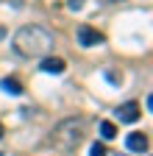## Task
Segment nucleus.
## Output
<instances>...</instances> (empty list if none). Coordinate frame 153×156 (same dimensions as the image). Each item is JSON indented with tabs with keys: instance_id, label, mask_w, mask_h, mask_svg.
Returning <instances> with one entry per match:
<instances>
[{
	"instance_id": "obj_3",
	"label": "nucleus",
	"mask_w": 153,
	"mask_h": 156,
	"mask_svg": "<svg viewBox=\"0 0 153 156\" xmlns=\"http://www.w3.org/2000/svg\"><path fill=\"white\" fill-rule=\"evenodd\" d=\"M106 42V36L98 31V28H92V25H78V45L81 48H95V45H103Z\"/></svg>"
},
{
	"instance_id": "obj_12",
	"label": "nucleus",
	"mask_w": 153,
	"mask_h": 156,
	"mask_svg": "<svg viewBox=\"0 0 153 156\" xmlns=\"http://www.w3.org/2000/svg\"><path fill=\"white\" fill-rule=\"evenodd\" d=\"M3 34H6V31H3V28H0V36H3Z\"/></svg>"
},
{
	"instance_id": "obj_13",
	"label": "nucleus",
	"mask_w": 153,
	"mask_h": 156,
	"mask_svg": "<svg viewBox=\"0 0 153 156\" xmlns=\"http://www.w3.org/2000/svg\"><path fill=\"white\" fill-rule=\"evenodd\" d=\"M114 3H120V0H114Z\"/></svg>"
},
{
	"instance_id": "obj_4",
	"label": "nucleus",
	"mask_w": 153,
	"mask_h": 156,
	"mask_svg": "<svg viewBox=\"0 0 153 156\" xmlns=\"http://www.w3.org/2000/svg\"><path fill=\"white\" fill-rule=\"evenodd\" d=\"M117 120L120 123H137L139 117H142V106L137 103V101H128V103H123V106H117Z\"/></svg>"
},
{
	"instance_id": "obj_11",
	"label": "nucleus",
	"mask_w": 153,
	"mask_h": 156,
	"mask_svg": "<svg viewBox=\"0 0 153 156\" xmlns=\"http://www.w3.org/2000/svg\"><path fill=\"white\" fill-rule=\"evenodd\" d=\"M0 140H3V126H0Z\"/></svg>"
},
{
	"instance_id": "obj_10",
	"label": "nucleus",
	"mask_w": 153,
	"mask_h": 156,
	"mask_svg": "<svg viewBox=\"0 0 153 156\" xmlns=\"http://www.w3.org/2000/svg\"><path fill=\"white\" fill-rule=\"evenodd\" d=\"M72 11H81V6H84V0H70V3H67Z\"/></svg>"
},
{
	"instance_id": "obj_7",
	"label": "nucleus",
	"mask_w": 153,
	"mask_h": 156,
	"mask_svg": "<svg viewBox=\"0 0 153 156\" xmlns=\"http://www.w3.org/2000/svg\"><path fill=\"white\" fill-rule=\"evenodd\" d=\"M3 92H9V95H23V84L17 81V78H3Z\"/></svg>"
},
{
	"instance_id": "obj_8",
	"label": "nucleus",
	"mask_w": 153,
	"mask_h": 156,
	"mask_svg": "<svg viewBox=\"0 0 153 156\" xmlns=\"http://www.w3.org/2000/svg\"><path fill=\"white\" fill-rule=\"evenodd\" d=\"M100 136L103 140H114V136H117V126H114L111 120H103L100 123Z\"/></svg>"
},
{
	"instance_id": "obj_9",
	"label": "nucleus",
	"mask_w": 153,
	"mask_h": 156,
	"mask_svg": "<svg viewBox=\"0 0 153 156\" xmlns=\"http://www.w3.org/2000/svg\"><path fill=\"white\" fill-rule=\"evenodd\" d=\"M89 156H109V151H106V145H103V142H92Z\"/></svg>"
},
{
	"instance_id": "obj_6",
	"label": "nucleus",
	"mask_w": 153,
	"mask_h": 156,
	"mask_svg": "<svg viewBox=\"0 0 153 156\" xmlns=\"http://www.w3.org/2000/svg\"><path fill=\"white\" fill-rule=\"evenodd\" d=\"M125 145H128V151H134V153H145L150 142H148V134H142V131H134V134H128Z\"/></svg>"
},
{
	"instance_id": "obj_2",
	"label": "nucleus",
	"mask_w": 153,
	"mask_h": 156,
	"mask_svg": "<svg viewBox=\"0 0 153 156\" xmlns=\"http://www.w3.org/2000/svg\"><path fill=\"white\" fill-rule=\"evenodd\" d=\"M84 140V120L81 117H70V120H61L53 128V145L61 151H72L78 148Z\"/></svg>"
},
{
	"instance_id": "obj_5",
	"label": "nucleus",
	"mask_w": 153,
	"mask_h": 156,
	"mask_svg": "<svg viewBox=\"0 0 153 156\" xmlns=\"http://www.w3.org/2000/svg\"><path fill=\"white\" fill-rule=\"evenodd\" d=\"M39 70H42V73H53V75H61V73L67 70V62H64V58H59V56H45L42 64H39Z\"/></svg>"
},
{
	"instance_id": "obj_1",
	"label": "nucleus",
	"mask_w": 153,
	"mask_h": 156,
	"mask_svg": "<svg viewBox=\"0 0 153 156\" xmlns=\"http://www.w3.org/2000/svg\"><path fill=\"white\" fill-rule=\"evenodd\" d=\"M53 34L42 25H23L14 34V50L23 58H45L53 50Z\"/></svg>"
}]
</instances>
